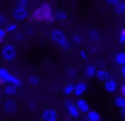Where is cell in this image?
I'll return each mask as SVG.
<instances>
[{
    "mask_svg": "<svg viewBox=\"0 0 125 121\" xmlns=\"http://www.w3.org/2000/svg\"><path fill=\"white\" fill-rule=\"evenodd\" d=\"M30 16L36 23H54L55 20L54 10L49 3H42V4L36 5L35 10L30 13Z\"/></svg>",
    "mask_w": 125,
    "mask_h": 121,
    "instance_id": "cell-1",
    "label": "cell"
},
{
    "mask_svg": "<svg viewBox=\"0 0 125 121\" xmlns=\"http://www.w3.org/2000/svg\"><path fill=\"white\" fill-rule=\"evenodd\" d=\"M50 39H51L52 42H54L55 44H57L61 50H63V51L70 50V47H71L70 39L67 38L66 32L63 31L62 28H54V30H51V32H50Z\"/></svg>",
    "mask_w": 125,
    "mask_h": 121,
    "instance_id": "cell-2",
    "label": "cell"
},
{
    "mask_svg": "<svg viewBox=\"0 0 125 121\" xmlns=\"http://www.w3.org/2000/svg\"><path fill=\"white\" fill-rule=\"evenodd\" d=\"M0 82L6 83V85L7 83L8 85H14L16 88H19L22 85V79L18 75H14L7 67H3V66H0Z\"/></svg>",
    "mask_w": 125,
    "mask_h": 121,
    "instance_id": "cell-3",
    "label": "cell"
},
{
    "mask_svg": "<svg viewBox=\"0 0 125 121\" xmlns=\"http://www.w3.org/2000/svg\"><path fill=\"white\" fill-rule=\"evenodd\" d=\"M0 54H1V58L6 62H14L18 58V48L12 43H6L1 48V51H0Z\"/></svg>",
    "mask_w": 125,
    "mask_h": 121,
    "instance_id": "cell-4",
    "label": "cell"
},
{
    "mask_svg": "<svg viewBox=\"0 0 125 121\" xmlns=\"http://www.w3.org/2000/svg\"><path fill=\"white\" fill-rule=\"evenodd\" d=\"M11 16L12 19H14V22H16V23H19V22H24L26 19L30 16V10H28V7H22V5H15V7H12L11 10Z\"/></svg>",
    "mask_w": 125,
    "mask_h": 121,
    "instance_id": "cell-5",
    "label": "cell"
},
{
    "mask_svg": "<svg viewBox=\"0 0 125 121\" xmlns=\"http://www.w3.org/2000/svg\"><path fill=\"white\" fill-rule=\"evenodd\" d=\"M41 118L42 121H58V112L55 108L52 106H47L42 110L41 113Z\"/></svg>",
    "mask_w": 125,
    "mask_h": 121,
    "instance_id": "cell-6",
    "label": "cell"
},
{
    "mask_svg": "<svg viewBox=\"0 0 125 121\" xmlns=\"http://www.w3.org/2000/svg\"><path fill=\"white\" fill-rule=\"evenodd\" d=\"M3 110L7 113V114H14L18 110V104L15 99L12 98H7L6 101L3 102Z\"/></svg>",
    "mask_w": 125,
    "mask_h": 121,
    "instance_id": "cell-7",
    "label": "cell"
},
{
    "mask_svg": "<svg viewBox=\"0 0 125 121\" xmlns=\"http://www.w3.org/2000/svg\"><path fill=\"white\" fill-rule=\"evenodd\" d=\"M86 91H87V83L83 82V81H79V82H77L74 85L73 94H75L77 97H82Z\"/></svg>",
    "mask_w": 125,
    "mask_h": 121,
    "instance_id": "cell-8",
    "label": "cell"
},
{
    "mask_svg": "<svg viewBox=\"0 0 125 121\" xmlns=\"http://www.w3.org/2000/svg\"><path fill=\"white\" fill-rule=\"evenodd\" d=\"M65 108H66V112H67V114L70 116L71 118H78L79 117V110L77 109V106H75V104L74 102H71V101H67L65 104Z\"/></svg>",
    "mask_w": 125,
    "mask_h": 121,
    "instance_id": "cell-9",
    "label": "cell"
},
{
    "mask_svg": "<svg viewBox=\"0 0 125 121\" xmlns=\"http://www.w3.org/2000/svg\"><path fill=\"white\" fill-rule=\"evenodd\" d=\"M104 89H105L108 93L112 94L118 89V83H117V81L114 79V78H109V79H106L105 82H104Z\"/></svg>",
    "mask_w": 125,
    "mask_h": 121,
    "instance_id": "cell-10",
    "label": "cell"
},
{
    "mask_svg": "<svg viewBox=\"0 0 125 121\" xmlns=\"http://www.w3.org/2000/svg\"><path fill=\"white\" fill-rule=\"evenodd\" d=\"M75 106H77V109L79 110V113H87L90 110V106H89V102L86 101L85 98H78L75 102Z\"/></svg>",
    "mask_w": 125,
    "mask_h": 121,
    "instance_id": "cell-11",
    "label": "cell"
},
{
    "mask_svg": "<svg viewBox=\"0 0 125 121\" xmlns=\"http://www.w3.org/2000/svg\"><path fill=\"white\" fill-rule=\"evenodd\" d=\"M95 78H97L100 82H105L106 79L110 78V74L106 69H97V73H95Z\"/></svg>",
    "mask_w": 125,
    "mask_h": 121,
    "instance_id": "cell-12",
    "label": "cell"
},
{
    "mask_svg": "<svg viewBox=\"0 0 125 121\" xmlns=\"http://www.w3.org/2000/svg\"><path fill=\"white\" fill-rule=\"evenodd\" d=\"M113 61H114V63H116L117 66H122V65H125V50L117 51V53L114 54Z\"/></svg>",
    "mask_w": 125,
    "mask_h": 121,
    "instance_id": "cell-13",
    "label": "cell"
},
{
    "mask_svg": "<svg viewBox=\"0 0 125 121\" xmlns=\"http://www.w3.org/2000/svg\"><path fill=\"white\" fill-rule=\"evenodd\" d=\"M18 90H19V88H16V86H14V85H8L7 83L6 86H4V89H3V93L6 94L7 97H14V96H16L18 94Z\"/></svg>",
    "mask_w": 125,
    "mask_h": 121,
    "instance_id": "cell-14",
    "label": "cell"
},
{
    "mask_svg": "<svg viewBox=\"0 0 125 121\" xmlns=\"http://www.w3.org/2000/svg\"><path fill=\"white\" fill-rule=\"evenodd\" d=\"M4 30H6L7 34H15V32H18V30H19V23H16V22H7V24L4 26Z\"/></svg>",
    "mask_w": 125,
    "mask_h": 121,
    "instance_id": "cell-15",
    "label": "cell"
},
{
    "mask_svg": "<svg viewBox=\"0 0 125 121\" xmlns=\"http://www.w3.org/2000/svg\"><path fill=\"white\" fill-rule=\"evenodd\" d=\"M54 18L58 22H66L69 19V13L65 10H58L57 12H54Z\"/></svg>",
    "mask_w": 125,
    "mask_h": 121,
    "instance_id": "cell-16",
    "label": "cell"
},
{
    "mask_svg": "<svg viewBox=\"0 0 125 121\" xmlns=\"http://www.w3.org/2000/svg\"><path fill=\"white\" fill-rule=\"evenodd\" d=\"M95 73H97V67H95L94 65H87V66L85 67V77L89 78V79H92V78L95 77Z\"/></svg>",
    "mask_w": 125,
    "mask_h": 121,
    "instance_id": "cell-17",
    "label": "cell"
},
{
    "mask_svg": "<svg viewBox=\"0 0 125 121\" xmlns=\"http://www.w3.org/2000/svg\"><path fill=\"white\" fill-rule=\"evenodd\" d=\"M113 12L116 13V15H118V16L124 15V13H125V1H124V0H121L118 4L114 5V7H113Z\"/></svg>",
    "mask_w": 125,
    "mask_h": 121,
    "instance_id": "cell-18",
    "label": "cell"
},
{
    "mask_svg": "<svg viewBox=\"0 0 125 121\" xmlns=\"http://www.w3.org/2000/svg\"><path fill=\"white\" fill-rule=\"evenodd\" d=\"M87 36H89V40H92V42H98L101 35H100V32H98L97 28H92V30H89Z\"/></svg>",
    "mask_w": 125,
    "mask_h": 121,
    "instance_id": "cell-19",
    "label": "cell"
},
{
    "mask_svg": "<svg viewBox=\"0 0 125 121\" xmlns=\"http://www.w3.org/2000/svg\"><path fill=\"white\" fill-rule=\"evenodd\" d=\"M86 118L89 121H101V114L97 112V110H89L86 113Z\"/></svg>",
    "mask_w": 125,
    "mask_h": 121,
    "instance_id": "cell-20",
    "label": "cell"
},
{
    "mask_svg": "<svg viewBox=\"0 0 125 121\" xmlns=\"http://www.w3.org/2000/svg\"><path fill=\"white\" fill-rule=\"evenodd\" d=\"M114 105H116L120 110L125 108V98L121 96V94H120V96H117V97H114Z\"/></svg>",
    "mask_w": 125,
    "mask_h": 121,
    "instance_id": "cell-21",
    "label": "cell"
},
{
    "mask_svg": "<svg viewBox=\"0 0 125 121\" xmlns=\"http://www.w3.org/2000/svg\"><path fill=\"white\" fill-rule=\"evenodd\" d=\"M27 81H28V83H30L31 86H38L39 83H41V78H39L38 75H35V74H30L28 78H27Z\"/></svg>",
    "mask_w": 125,
    "mask_h": 121,
    "instance_id": "cell-22",
    "label": "cell"
},
{
    "mask_svg": "<svg viewBox=\"0 0 125 121\" xmlns=\"http://www.w3.org/2000/svg\"><path fill=\"white\" fill-rule=\"evenodd\" d=\"M73 89H74V85L73 83H66V85H63V94H66V96H69V94H73Z\"/></svg>",
    "mask_w": 125,
    "mask_h": 121,
    "instance_id": "cell-23",
    "label": "cell"
},
{
    "mask_svg": "<svg viewBox=\"0 0 125 121\" xmlns=\"http://www.w3.org/2000/svg\"><path fill=\"white\" fill-rule=\"evenodd\" d=\"M70 43H73V44H81L82 36L79 34H73V36H71V39H70Z\"/></svg>",
    "mask_w": 125,
    "mask_h": 121,
    "instance_id": "cell-24",
    "label": "cell"
},
{
    "mask_svg": "<svg viewBox=\"0 0 125 121\" xmlns=\"http://www.w3.org/2000/svg\"><path fill=\"white\" fill-rule=\"evenodd\" d=\"M118 43L120 44H125V28H121L118 31Z\"/></svg>",
    "mask_w": 125,
    "mask_h": 121,
    "instance_id": "cell-25",
    "label": "cell"
},
{
    "mask_svg": "<svg viewBox=\"0 0 125 121\" xmlns=\"http://www.w3.org/2000/svg\"><path fill=\"white\" fill-rule=\"evenodd\" d=\"M7 22H8L7 15H4V13H0V27H4V26L7 24Z\"/></svg>",
    "mask_w": 125,
    "mask_h": 121,
    "instance_id": "cell-26",
    "label": "cell"
},
{
    "mask_svg": "<svg viewBox=\"0 0 125 121\" xmlns=\"http://www.w3.org/2000/svg\"><path fill=\"white\" fill-rule=\"evenodd\" d=\"M6 36H7V32H6V30H4V27H0V43L4 42Z\"/></svg>",
    "mask_w": 125,
    "mask_h": 121,
    "instance_id": "cell-27",
    "label": "cell"
},
{
    "mask_svg": "<svg viewBox=\"0 0 125 121\" xmlns=\"http://www.w3.org/2000/svg\"><path fill=\"white\" fill-rule=\"evenodd\" d=\"M78 55H79V58H81L82 61H85V59H87V51L82 48V50L78 51Z\"/></svg>",
    "mask_w": 125,
    "mask_h": 121,
    "instance_id": "cell-28",
    "label": "cell"
},
{
    "mask_svg": "<svg viewBox=\"0 0 125 121\" xmlns=\"http://www.w3.org/2000/svg\"><path fill=\"white\" fill-rule=\"evenodd\" d=\"M31 0H16V4L18 5H22V7H28Z\"/></svg>",
    "mask_w": 125,
    "mask_h": 121,
    "instance_id": "cell-29",
    "label": "cell"
},
{
    "mask_svg": "<svg viewBox=\"0 0 125 121\" xmlns=\"http://www.w3.org/2000/svg\"><path fill=\"white\" fill-rule=\"evenodd\" d=\"M121 1V0H105V3L108 5H110V7H114L116 4H118V3Z\"/></svg>",
    "mask_w": 125,
    "mask_h": 121,
    "instance_id": "cell-30",
    "label": "cell"
},
{
    "mask_svg": "<svg viewBox=\"0 0 125 121\" xmlns=\"http://www.w3.org/2000/svg\"><path fill=\"white\" fill-rule=\"evenodd\" d=\"M120 74H121V77L125 79V65H122V66H120Z\"/></svg>",
    "mask_w": 125,
    "mask_h": 121,
    "instance_id": "cell-31",
    "label": "cell"
},
{
    "mask_svg": "<svg viewBox=\"0 0 125 121\" xmlns=\"http://www.w3.org/2000/svg\"><path fill=\"white\" fill-rule=\"evenodd\" d=\"M120 90H121V96L125 98V83H122V85L120 86Z\"/></svg>",
    "mask_w": 125,
    "mask_h": 121,
    "instance_id": "cell-32",
    "label": "cell"
},
{
    "mask_svg": "<svg viewBox=\"0 0 125 121\" xmlns=\"http://www.w3.org/2000/svg\"><path fill=\"white\" fill-rule=\"evenodd\" d=\"M121 116H122V117H125V108H124V109H121Z\"/></svg>",
    "mask_w": 125,
    "mask_h": 121,
    "instance_id": "cell-33",
    "label": "cell"
},
{
    "mask_svg": "<svg viewBox=\"0 0 125 121\" xmlns=\"http://www.w3.org/2000/svg\"><path fill=\"white\" fill-rule=\"evenodd\" d=\"M79 121H89V120H87V118H81Z\"/></svg>",
    "mask_w": 125,
    "mask_h": 121,
    "instance_id": "cell-34",
    "label": "cell"
},
{
    "mask_svg": "<svg viewBox=\"0 0 125 121\" xmlns=\"http://www.w3.org/2000/svg\"><path fill=\"white\" fill-rule=\"evenodd\" d=\"M101 121H106V120H101Z\"/></svg>",
    "mask_w": 125,
    "mask_h": 121,
    "instance_id": "cell-35",
    "label": "cell"
},
{
    "mask_svg": "<svg viewBox=\"0 0 125 121\" xmlns=\"http://www.w3.org/2000/svg\"><path fill=\"white\" fill-rule=\"evenodd\" d=\"M0 85H1V82H0Z\"/></svg>",
    "mask_w": 125,
    "mask_h": 121,
    "instance_id": "cell-36",
    "label": "cell"
}]
</instances>
